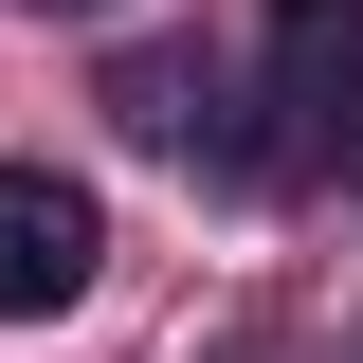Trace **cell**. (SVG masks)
<instances>
[{
    "label": "cell",
    "instance_id": "obj_1",
    "mask_svg": "<svg viewBox=\"0 0 363 363\" xmlns=\"http://www.w3.org/2000/svg\"><path fill=\"white\" fill-rule=\"evenodd\" d=\"M272 145L363 164V0H272Z\"/></svg>",
    "mask_w": 363,
    "mask_h": 363
},
{
    "label": "cell",
    "instance_id": "obj_2",
    "mask_svg": "<svg viewBox=\"0 0 363 363\" xmlns=\"http://www.w3.org/2000/svg\"><path fill=\"white\" fill-rule=\"evenodd\" d=\"M91 255H109L91 182H55V164H0V327H55V309L91 291Z\"/></svg>",
    "mask_w": 363,
    "mask_h": 363
}]
</instances>
